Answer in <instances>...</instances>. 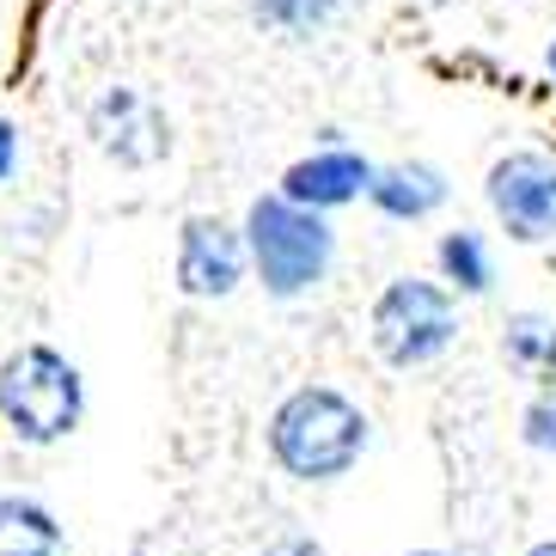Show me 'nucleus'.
I'll list each match as a JSON object with an SVG mask.
<instances>
[{
    "label": "nucleus",
    "instance_id": "obj_13",
    "mask_svg": "<svg viewBox=\"0 0 556 556\" xmlns=\"http://www.w3.org/2000/svg\"><path fill=\"white\" fill-rule=\"evenodd\" d=\"M251 18H257L263 31H281V37H318L337 18L343 0H245Z\"/></svg>",
    "mask_w": 556,
    "mask_h": 556
},
{
    "label": "nucleus",
    "instance_id": "obj_5",
    "mask_svg": "<svg viewBox=\"0 0 556 556\" xmlns=\"http://www.w3.org/2000/svg\"><path fill=\"white\" fill-rule=\"evenodd\" d=\"M495 220H502L507 239L520 245H544L556 239V160L539 148H520V153H502L490 165V184H483Z\"/></svg>",
    "mask_w": 556,
    "mask_h": 556
},
{
    "label": "nucleus",
    "instance_id": "obj_14",
    "mask_svg": "<svg viewBox=\"0 0 556 556\" xmlns=\"http://www.w3.org/2000/svg\"><path fill=\"white\" fill-rule=\"evenodd\" d=\"M520 441L532 453H556V392H539L520 416Z\"/></svg>",
    "mask_w": 556,
    "mask_h": 556
},
{
    "label": "nucleus",
    "instance_id": "obj_12",
    "mask_svg": "<svg viewBox=\"0 0 556 556\" xmlns=\"http://www.w3.org/2000/svg\"><path fill=\"white\" fill-rule=\"evenodd\" d=\"M441 276H446V294H490L495 288V263H490V245H483V232L458 227L441 239Z\"/></svg>",
    "mask_w": 556,
    "mask_h": 556
},
{
    "label": "nucleus",
    "instance_id": "obj_19",
    "mask_svg": "<svg viewBox=\"0 0 556 556\" xmlns=\"http://www.w3.org/2000/svg\"><path fill=\"white\" fill-rule=\"evenodd\" d=\"M404 556H453V551H434V544H428V551H404Z\"/></svg>",
    "mask_w": 556,
    "mask_h": 556
},
{
    "label": "nucleus",
    "instance_id": "obj_18",
    "mask_svg": "<svg viewBox=\"0 0 556 556\" xmlns=\"http://www.w3.org/2000/svg\"><path fill=\"white\" fill-rule=\"evenodd\" d=\"M544 67H551V80H556V43H551V50H544Z\"/></svg>",
    "mask_w": 556,
    "mask_h": 556
},
{
    "label": "nucleus",
    "instance_id": "obj_6",
    "mask_svg": "<svg viewBox=\"0 0 556 556\" xmlns=\"http://www.w3.org/2000/svg\"><path fill=\"white\" fill-rule=\"evenodd\" d=\"M86 129H92L104 160L129 165V172H148L172 153V116L141 86H104L92 111H86Z\"/></svg>",
    "mask_w": 556,
    "mask_h": 556
},
{
    "label": "nucleus",
    "instance_id": "obj_8",
    "mask_svg": "<svg viewBox=\"0 0 556 556\" xmlns=\"http://www.w3.org/2000/svg\"><path fill=\"white\" fill-rule=\"evenodd\" d=\"M367 184H374V160H361L355 148H337V141H325L318 153H306V160H294L288 172H281V190H276V197H288L294 208L330 214V208H349V202H361V197H367Z\"/></svg>",
    "mask_w": 556,
    "mask_h": 556
},
{
    "label": "nucleus",
    "instance_id": "obj_9",
    "mask_svg": "<svg viewBox=\"0 0 556 556\" xmlns=\"http://www.w3.org/2000/svg\"><path fill=\"white\" fill-rule=\"evenodd\" d=\"M453 197L441 165L428 160H397V165H374V184H367V202H374L386 220H428Z\"/></svg>",
    "mask_w": 556,
    "mask_h": 556
},
{
    "label": "nucleus",
    "instance_id": "obj_15",
    "mask_svg": "<svg viewBox=\"0 0 556 556\" xmlns=\"http://www.w3.org/2000/svg\"><path fill=\"white\" fill-rule=\"evenodd\" d=\"M257 556H325V544H318V539H306V532H288V539L263 544Z\"/></svg>",
    "mask_w": 556,
    "mask_h": 556
},
{
    "label": "nucleus",
    "instance_id": "obj_7",
    "mask_svg": "<svg viewBox=\"0 0 556 556\" xmlns=\"http://www.w3.org/2000/svg\"><path fill=\"white\" fill-rule=\"evenodd\" d=\"M251 276L245 232L220 214H190L178 227V288L190 300H227Z\"/></svg>",
    "mask_w": 556,
    "mask_h": 556
},
{
    "label": "nucleus",
    "instance_id": "obj_16",
    "mask_svg": "<svg viewBox=\"0 0 556 556\" xmlns=\"http://www.w3.org/2000/svg\"><path fill=\"white\" fill-rule=\"evenodd\" d=\"M13 172H18V129L0 116V184L13 178Z\"/></svg>",
    "mask_w": 556,
    "mask_h": 556
},
{
    "label": "nucleus",
    "instance_id": "obj_2",
    "mask_svg": "<svg viewBox=\"0 0 556 556\" xmlns=\"http://www.w3.org/2000/svg\"><path fill=\"white\" fill-rule=\"evenodd\" d=\"M245 257H251V276L263 281L269 300H300L312 294L318 281L330 276L337 263V232H330L325 214L294 208L288 197H257L245 208Z\"/></svg>",
    "mask_w": 556,
    "mask_h": 556
},
{
    "label": "nucleus",
    "instance_id": "obj_4",
    "mask_svg": "<svg viewBox=\"0 0 556 556\" xmlns=\"http://www.w3.org/2000/svg\"><path fill=\"white\" fill-rule=\"evenodd\" d=\"M367 337L374 355L397 374L441 361L458 337V300L446 294V281H422V276H397L379 288L374 312H367Z\"/></svg>",
    "mask_w": 556,
    "mask_h": 556
},
{
    "label": "nucleus",
    "instance_id": "obj_17",
    "mask_svg": "<svg viewBox=\"0 0 556 556\" xmlns=\"http://www.w3.org/2000/svg\"><path fill=\"white\" fill-rule=\"evenodd\" d=\"M526 556H556V539H539V544H532Z\"/></svg>",
    "mask_w": 556,
    "mask_h": 556
},
{
    "label": "nucleus",
    "instance_id": "obj_11",
    "mask_svg": "<svg viewBox=\"0 0 556 556\" xmlns=\"http://www.w3.org/2000/svg\"><path fill=\"white\" fill-rule=\"evenodd\" d=\"M502 355L514 374L551 386L556 379V318H544V312H514L502 330Z\"/></svg>",
    "mask_w": 556,
    "mask_h": 556
},
{
    "label": "nucleus",
    "instance_id": "obj_10",
    "mask_svg": "<svg viewBox=\"0 0 556 556\" xmlns=\"http://www.w3.org/2000/svg\"><path fill=\"white\" fill-rule=\"evenodd\" d=\"M0 556H62V520L31 495H0Z\"/></svg>",
    "mask_w": 556,
    "mask_h": 556
},
{
    "label": "nucleus",
    "instance_id": "obj_1",
    "mask_svg": "<svg viewBox=\"0 0 556 556\" xmlns=\"http://www.w3.org/2000/svg\"><path fill=\"white\" fill-rule=\"evenodd\" d=\"M374 446V422L337 386H294L269 409V458L294 483H337Z\"/></svg>",
    "mask_w": 556,
    "mask_h": 556
},
{
    "label": "nucleus",
    "instance_id": "obj_3",
    "mask_svg": "<svg viewBox=\"0 0 556 556\" xmlns=\"http://www.w3.org/2000/svg\"><path fill=\"white\" fill-rule=\"evenodd\" d=\"M86 416L80 367L50 343H18L0 361V422L18 446H62Z\"/></svg>",
    "mask_w": 556,
    "mask_h": 556
},
{
    "label": "nucleus",
    "instance_id": "obj_20",
    "mask_svg": "<svg viewBox=\"0 0 556 556\" xmlns=\"http://www.w3.org/2000/svg\"><path fill=\"white\" fill-rule=\"evenodd\" d=\"M129 556H148V551H129Z\"/></svg>",
    "mask_w": 556,
    "mask_h": 556
}]
</instances>
